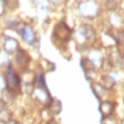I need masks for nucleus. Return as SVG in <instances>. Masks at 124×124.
Wrapping results in <instances>:
<instances>
[{"mask_svg": "<svg viewBox=\"0 0 124 124\" xmlns=\"http://www.w3.org/2000/svg\"><path fill=\"white\" fill-rule=\"evenodd\" d=\"M92 90H93V93H94V96H96L99 100H100L101 97L106 94V92H107L101 85H96V83H92Z\"/></svg>", "mask_w": 124, "mask_h": 124, "instance_id": "nucleus-14", "label": "nucleus"}, {"mask_svg": "<svg viewBox=\"0 0 124 124\" xmlns=\"http://www.w3.org/2000/svg\"><path fill=\"white\" fill-rule=\"evenodd\" d=\"M3 108H6V104H4V101L3 100H0V111H1Z\"/></svg>", "mask_w": 124, "mask_h": 124, "instance_id": "nucleus-20", "label": "nucleus"}, {"mask_svg": "<svg viewBox=\"0 0 124 124\" xmlns=\"http://www.w3.org/2000/svg\"><path fill=\"white\" fill-rule=\"evenodd\" d=\"M121 62L124 63V55H121Z\"/></svg>", "mask_w": 124, "mask_h": 124, "instance_id": "nucleus-23", "label": "nucleus"}, {"mask_svg": "<svg viewBox=\"0 0 124 124\" xmlns=\"http://www.w3.org/2000/svg\"><path fill=\"white\" fill-rule=\"evenodd\" d=\"M114 103L113 101H100V106H99V110H100V114L103 118H107V117H111L113 113H114Z\"/></svg>", "mask_w": 124, "mask_h": 124, "instance_id": "nucleus-8", "label": "nucleus"}, {"mask_svg": "<svg viewBox=\"0 0 124 124\" xmlns=\"http://www.w3.org/2000/svg\"><path fill=\"white\" fill-rule=\"evenodd\" d=\"M16 61H17V63H18L21 68H25L27 63H28V61H30V56H28V54H27L24 49H20V48H18V51L16 52Z\"/></svg>", "mask_w": 124, "mask_h": 124, "instance_id": "nucleus-11", "label": "nucleus"}, {"mask_svg": "<svg viewBox=\"0 0 124 124\" xmlns=\"http://www.w3.org/2000/svg\"><path fill=\"white\" fill-rule=\"evenodd\" d=\"M6 124H20V123H18V121H16V120H13V118H11V120H10L8 123H6Z\"/></svg>", "mask_w": 124, "mask_h": 124, "instance_id": "nucleus-21", "label": "nucleus"}, {"mask_svg": "<svg viewBox=\"0 0 124 124\" xmlns=\"http://www.w3.org/2000/svg\"><path fill=\"white\" fill-rule=\"evenodd\" d=\"M48 107H49L51 114L56 116V114H59V113H61V110H62V103L58 100V99H51L49 104H48Z\"/></svg>", "mask_w": 124, "mask_h": 124, "instance_id": "nucleus-12", "label": "nucleus"}, {"mask_svg": "<svg viewBox=\"0 0 124 124\" xmlns=\"http://www.w3.org/2000/svg\"><path fill=\"white\" fill-rule=\"evenodd\" d=\"M4 79H6V89H7L10 93H16L20 90V76H18V73L13 69V66L11 65H8L7 66V70H6V75H4Z\"/></svg>", "mask_w": 124, "mask_h": 124, "instance_id": "nucleus-2", "label": "nucleus"}, {"mask_svg": "<svg viewBox=\"0 0 124 124\" xmlns=\"http://www.w3.org/2000/svg\"><path fill=\"white\" fill-rule=\"evenodd\" d=\"M118 6H120V3H118V1H106V7H107V10H110V11L117 10Z\"/></svg>", "mask_w": 124, "mask_h": 124, "instance_id": "nucleus-16", "label": "nucleus"}, {"mask_svg": "<svg viewBox=\"0 0 124 124\" xmlns=\"http://www.w3.org/2000/svg\"><path fill=\"white\" fill-rule=\"evenodd\" d=\"M70 37H72V30H70L69 27L66 25V23H58L55 25L54 28V38L58 39V41H61V42H66V41H69Z\"/></svg>", "mask_w": 124, "mask_h": 124, "instance_id": "nucleus-4", "label": "nucleus"}, {"mask_svg": "<svg viewBox=\"0 0 124 124\" xmlns=\"http://www.w3.org/2000/svg\"><path fill=\"white\" fill-rule=\"evenodd\" d=\"M3 48L7 54H14L18 51V42L16 41L14 38L11 37H6L4 38V44H3Z\"/></svg>", "mask_w": 124, "mask_h": 124, "instance_id": "nucleus-9", "label": "nucleus"}, {"mask_svg": "<svg viewBox=\"0 0 124 124\" xmlns=\"http://www.w3.org/2000/svg\"><path fill=\"white\" fill-rule=\"evenodd\" d=\"M107 32L114 38V42H116L117 48H118L120 55H124V31H121V30H110V31H107Z\"/></svg>", "mask_w": 124, "mask_h": 124, "instance_id": "nucleus-6", "label": "nucleus"}, {"mask_svg": "<svg viewBox=\"0 0 124 124\" xmlns=\"http://www.w3.org/2000/svg\"><path fill=\"white\" fill-rule=\"evenodd\" d=\"M3 4H4V6H7V7H17V6H18V3H17V1H4Z\"/></svg>", "mask_w": 124, "mask_h": 124, "instance_id": "nucleus-19", "label": "nucleus"}, {"mask_svg": "<svg viewBox=\"0 0 124 124\" xmlns=\"http://www.w3.org/2000/svg\"><path fill=\"white\" fill-rule=\"evenodd\" d=\"M48 124H55V120H49V121H48Z\"/></svg>", "mask_w": 124, "mask_h": 124, "instance_id": "nucleus-22", "label": "nucleus"}, {"mask_svg": "<svg viewBox=\"0 0 124 124\" xmlns=\"http://www.w3.org/2000/svg\"><path fill=\"white\" fill-rule=\"evenodd\" d=\"M80 65H82V69L85 70V73H86V76H87V79L90 80L92 79V75L93 72L96 70V65L93 63L90 59H87V58H82V61H80Z\"/></svg>", "mask_w": 124, "mask_h": 124, "instance_id": "nucleus-10", "label": "nucleus"}, {"mask_svg": "<svg viewBox=\"0 0 124 124\" xmlns=\"http://www.w3.org/2000/svg\"><path fill=\"white\" fill-rule=\"evenodd\" d=\"M35 82H37V86L35 89L32 90V96L37 101H39L41 104H49L51 101V96L48 93V89L45 86V80H44V75L39 73L38 76H35Z\"/></svg>", "mask_w": 124, "mask_h": 124, "instance_id": "nucleus-1", "label": "nucleus"}, {"mask_svg": "<svg viewBox=\"0 0 124 124\" xmlns=\"http://www.w3.org/2000/svg\"><path fill=\"white\" fill-rule=\"evenodd\" d=\"M101 124H117V121L113 117H107V118H101Z\"/></svg>", "mask_w": 124, "mask_h": 124, "instance_id": "nucleus-17", "label": "nucleus"}, {"mask_svg": "<svg viewBox=\"0 0 124 124\" xmlns=\"http://www.w3.org/2000/svg\"><path fill=\"white\" fill-rule=\"evenodd\" d=\"M78 32H79V35L83 39H86V41H92V39H94V37H96L94 28H93L90 24H82V25H79Z\"/></svg>", "mask_w": 124, "mask_h": 124, "instance_id": "nucleus-7", "label": "nucleus"}, {"mask_svg": "<svg viewBox=\"0 0 124 124\" xmlns=\"http://www.w3.org/2000/svg\"><path fill=\"white\" fill-rule=\"evenodd\" d=\"M120 124H124V118H123V120H121V123H120Z\"/></svg>", "mask_w": 124, "mask_h": 124, "instance_id": "nucleus-24", "label": "nucleus"}, {"mask_svg": "<svg viewBox=\"0 0 124 124\" xmlns=\"http://www.w3.org/2000/svg\"><path fill=\"white\" fill-rule=\"evenodd\" d=\"M18 32H20V35L23 37V39L27 44H34V42L37 41L35 31H34V28H32L31 25H28V24H23L21 28L18 30Z\"/></svg>", "mask_w": 124, "mask_h": 124, "instance_id": "nucleus-5", "label": "nucleus"}, {"mask_svg": "<svg viewBox=\"0 0 124 124\" xmlns=\"http://www.w3.org/2000/svg\"><path fill=\"white\" fill-rule=\"evenodd\" d=\"M6 89V79L3 75H0V92H3Z\"/></svg>", "mask_w": 124, "mask_h": 124, "instance_id": "nucleus-18", "label": "nucleus"}, {"mask_svg": "<svg viewBox=\"0 0 124 124\" xmlns=\"http://www.w3.org/2000/svg\"><path fill=\"white\" fill-rule=\"evenodd\" d=\"M11 120V113L8 111L7 108H3L1 111H0V123H8Z\"/></svg>", "mask_w": 124, "mask_h": 124, "instance_id": "nucleus-15", "label": "nucleus"}, {"mask_svg": "<svg viewBox=\"0 0 124 124\" xmlns=\"http://www.w3.org/2000/svg\"><path fill=\"white\" fill-rule=\"evenodd\" d=\"M116 85V80L113 79V76H108V75H104V76L101 78V86L106 89V90H110V89H113Z\"/></svg>", "mask_w": 124, "mask_h": 124, "instance_id": "nucleus-13", "label": "nucleus"}, {"mask_svg": "<svg viewBox=\"0 0 124 124\" xmlns=\"http://www.w3.org/2000/svg\"><path fill=\"white\" fill-rule=\"evenodd\" d=\"M80 14L86 18H94L99 14V4L96 1H80L79 3Z\"/></svg>", "mask_w": 124, "mask_h": 124, "instance_id": "nucleus-3", "label": "nucleus"}]
</instances>
